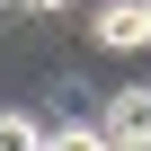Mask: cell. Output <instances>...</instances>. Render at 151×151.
<instances>
[{"label":"cell","mask_w":151,"mask_h":151,"mask_svg":"<svg viewBox=\"0 0 151 151\" xmlns=\"http://www.w3.org/2000/svg\"><path fill=\"white\" fill-rule=\"evenodd\" d=\"M98 133L107 142H151V89H116L98 107Z\"/></svg>","instance_id":"6da1fadb"},{"label":"cell","mask_w":151,"mask_h":151,"mask_svg":"<svg viewBox=\"0 0 151 151\" xmlns=\"http://www.w3.org/2000/svg\"><path fill=\"white\" fill-rule=\"evenodd\" d=\"M107 53H133L142 45V0H107V9H98V27H89Z\"/></svg>","instance_id":"7a4b0ae2"},{"label":"cell","mask_w":151,"mask_h":151,"mask_svg":"<svg viewBox=\"0 0 151 151\" xmlns=\"http://www.w3.org/2000/svg\"><path fill=\"white\" fill-rule=\"evenodd\" d=\"M0 151H45V116H27V107H0Z\"/></svg>","instance_id":"3957f363"},{"label":"cell","mask_w":151,"mask_h":151,"mask_svg":"<svg viewBox=\"0 0 151 151\" xmlns=\"http://www.w3.org/2000/svg\"><path fill=\"white\" fill-rule=\"evenodd\" d=\"M45 151H107L98 124H45Z\"/></svg>","instance_id":"277c9868"},{"label":"cell","mask_w":151,"mask_h":151,"mask_svg":"<svg viewBox=\"0 0 151 151\" xmlns=\"http://www.w3.org/2000/svg\"><path fill=\"white\" fill-rule=\"evenodd\" d=\"M142 45H151V0H142Z\"/></svg>","instance_id":"5b68a950"},{"label":"cell","mask_w":151,"mask_h":151,"mask_svg":"<svg viewBox=\"0 0 151 151\" xmlns=\"http://www.w3.org/2000/svg\"><path fill=\"white\" fill-rule=\"evenodd\" d=\"M107 151H151V142H107Z\"/></svg>","instance_id":"8992f818"},{"label":"cell","mask_w":151,"mask_h":151,"mask_svg":"<svg viewBox=\"0 0 151 151\" xmlns=\"http://www.w3.org/2000/svg\"><path fill=\"white\" fill-rule=\"evenodd\" d=\"M0 9H18V0H0Z\"/></svg>","instance_id":"52a82bcc"}]
</instances>
